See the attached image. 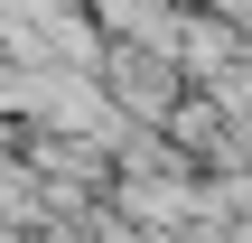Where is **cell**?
<instances>
[{"mask_svg":"<svg viewBox=\"0 0 252 243\" xmlns=\"http://www.w3.org/2000/svg\"><path fill=\"white\" fill-rule=\"evenodd\" d=\"M94 84L112 94V112L122 122H140V131H159L196 84L178 75V56L168 47H131V37H103V56H94Z\"/></svg>","mask_w":252,"mask_h":243,"instance_id":"6da1fadb","label":"cell"}]
</instances>
